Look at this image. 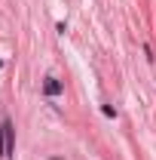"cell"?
Here are the masks:
<instances>
[{
    "label": "cell",
    "mask_w": 156,
    "mask_h": 160,
    "mask_svg": "<svg viewBox=\"0 0 156 160\" xmlns=\"http://www.w3.org/2000/svg\"><path fill=\"white\" fill-rule=\"evenodd\" d=\"M0 154H12V123L9 120H3V126H0Z\"/></svg>",
    "instance_id": "6da1fadb"
},
{
    "label": "cell",
    "mask_w": 156,
    "mask_h": 160,
    "mask_svg": "<svg viewBox=\"0 0 156 160\" xmlns=\"http://www.w3.org/2000/svg\"><path fill=\"white\" fill-rule=\"evenodd\" d=\"M43 92H46V96H58V92H61V83L55 77H49L46 83H43Z\"/></svg>",
    "instance_id": "7a4b0ae2"
},
{
    "label": "cell",
    "mask_w": 156,
    "mask_h": 160,
    "mask_svg": "<svg viewBox=\"0 0 156 160\" xmlns=\"http://www.w3.org/2000/svg\"><path fill=\"white\" fill-rule=\"evenodd\" d=\"M0 68H3V62H0Z\"/></svg>",
    "instance_id": "3957f363"
}]
</instances>
